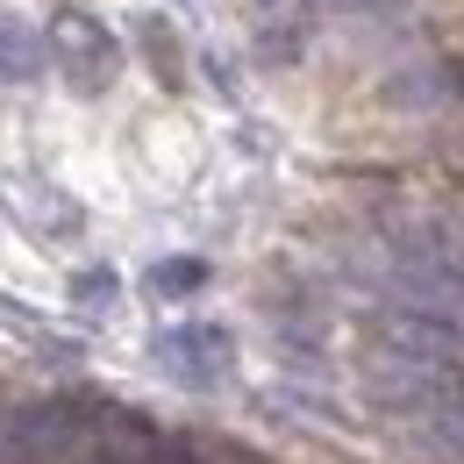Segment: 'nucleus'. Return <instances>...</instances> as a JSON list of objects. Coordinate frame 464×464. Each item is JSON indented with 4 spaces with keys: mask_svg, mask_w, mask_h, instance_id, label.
<instances>
[{
    "mask_svg": "<svg viewBox=\"0 0 464 464\" xmlns=\"http://www.w3.org/2000/svg\"><path fill=\"white\" fill-rule=\"evenodd\" d=\"M51 58H58V72L79 86V93H108L121 72V44L108 36V22L101 14H86V7H58L51 14Z\"/></svg>",
    "mask_w": 464,
    "mask_h": 464,
    "instance_id": "f257e3e1",
    "label": "nucleus"
},
{
    "mask_svg": "<svg viewBox=\"0 0 464 464\" xmlns=\"http://www.w3.org/2000/svg\"><path fill=\"white\" fill-rule=\"evenodd\" d=\"M150 350L179 386H222L236 372V336L222 322H172V329H158Z\"/></svg>",
    "mask_w": 464,
    "mask_h": 464,
    "instance_id": "f03ea898",
    "label": "nucleus"
},
{
    "mask_svg": "<svg viewBox=\"0 0 464 464\" xmlns=\"http://www.w3.org/2000/svg\"><path fill=\"white\" fill-rule=\"evenodd\" d=\"M44 64H51V44H44V29H29V14L0 7V86H29Z\"/></svg>",
    "mask_w": 464,
    "mask_h": 464,
    "instance_id": "7ed1b4c3",
    "label": "nucleus"
},
{
    "mask_svg": "<svg viewBox=\"0 0 464 464\" xmlns=\"http://www.w3.org/2000/svg\"><path fill=\"white\" fill-rule=\"evenodd\" d=\"M200 286H208V265L200 257H165V265L143 272V293H158V300H179V293H200Z\"/></svg>",
    "mask_w": 464,
    "mask_h": 464,
    "instance_id": "20e7f679",
    "label": "nucleus"
},
{
    "mask_svg": "<svg viewBox=\"0 0 464 464\" xmlns=\"http://www.w3.org/2000/svg\"><path fill=\"white\" fill-rule=\"evenodd\" d=\"M72 300L93 307V314H108V307H115V279H108V272H79V279H72Z\"/></svg>",
    "mask_w": 464,
    "mask_h": 464,
    "instance_id": "39448f33",
    "label": "nucleus"
},
{
    "mask_svg": "<svg viewBox=\"0 0 464 464\" xmlns=\"http://www.w3.org/2000/svg\"><path fill=\"white\" fill-rule=\"evenodd\" d=\"M336 7H364V0H336Z\"/></svg>",
    "mask_w": 464,
    "mask_h": 464,
    "instance_id": "423d86ee",
    "label": "nucleus"
}]
</instances>
